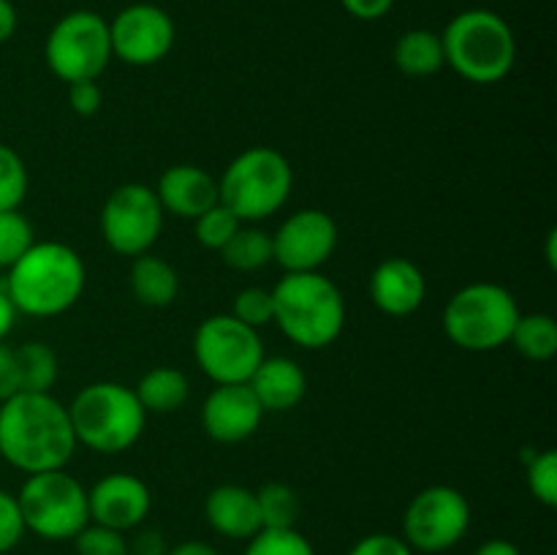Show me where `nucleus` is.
<instances>
[{"mask_svg": "<svg viewBox=\"0 0 557 555\" xmlns=\"http://www.w3.org/2000/svg\"><path fill=\"white\" fill-rule=\"evenodd\" d=\"M471 531V504L449 484H430L408 501L403 511V533L413 553L441 555L466 539Z\"/></svg>", "mask_w": 557, "mask_h": 555, "instance_id": "nucleus-11", "label": "nucleus"}, {"mask_svg": "<svg viewBox=\"0 0 557 555\" xmlns=\"http://www.w3.org/2000/svg\"><path fill=\"white\" fill-rule=\"evenodd\" d=\"M201 430L215 444H243L259 430L264 408L248 384H215L201 403Z\"/></svg>", "mask_w": 557, "mask_h": 555, "instance_id": "nucleus-16", "label": "nucleus"}, {"mask_svg": "<svg viewBox=\"0 0 557 555\" xmlns=\"http://www.w3.org/2000/svg\"><path fill=\"white\" fill-rule=\"evenodd\" d=\"M555 245H557V232L553 229V232L547 234V261H549V267H557V256H555Z\"/></svg>", "mask_w": 557, "mask_h": 555, "instance_id": "nucleus-45", "label": "nucleus"}, {"mask_svg": "<svg viewBox=\"0 0 557 555\" xmlns=\"http://www.w3.org/2000/svg\"><path fill=\"white\" fill-rule=\"evenodd\" d=\"M446 65L473 85H498L517 63L509 22L490 9H466L441 33Z\"/></svg>", "mask_w": 557, "mask_h": 555, "instance_id": "nucleus-4", "label": "nucleus"}, {"mask_svg": "<svg viewBox=\"0 0 557 555\" xmlns=\"http://www.w3.org/2000/svg\"><path fill=\"white\" fill-rule=\"evenodd\" d=\"M16 25H20V16H16L14 3L11 0H0V44H5L14 36Z\"/></svg>", "mask_w": 557, "mask_h": 555, "instance_id": "nucleus-42", "label": "nucleus"}, {"mask_svg": "<svg viewBox=\"0 0 557 555\" xmlns=\"http://www.w3.org/2000/svg\"><path fill=\"white\" fill-rule=\"evenodd\" d=\"M71 542L76 555H128V536L98 522H87Z\"/></svg>", "mask_w": 557, "mask_h": 555, "instance_id": "nucleus-33", "label": "nucleus"}, {"mask_svg": "<svg viewBox=\"0 0 557 555\" xmlns=\"http://www.w3.org/2000/svg\"><path fill=\"white\" fill-rule=\"evenodd\" d=\"M174 38H177L174 20L156 3H131L109 22L112 58L134 69L161 63L172 52Z\"/></svg>", "mask_w": 557, "mask_h": 555, "instance_id": "nucleus-13", "label": "nucleus"}, {"mask_svg": "<svg viewBox=\"0 0 557 555\" xmlns=\"http://www.w3.org/2000/svg\"><path fill=\"white\" fill-rule=\"evenodd\" d=\"M234 319H239L243 324L261 330V326L272 324V316H275V305H272V288L264 286H248L234 297L232 308Z\"/></svg>", "mask_w": 557, "mask_h": 555, "instance_id": "nucleus-34", "label": "nucleus"}, {"mask_svg": "<svg viewBox=\"0 0 557 555\" xmlns=\"http://www.w3.org/2000/svg\"><path fill=\"white\" fill-rule=\"evenodd\" d=\"M16 316L20 313H16V308L11 305L9 294L0 288V343H5V337L11 335V330H14L16 324Z\"/></svg>", "mask_w": 557, "mask_h": 555, "instance_id": "nucleus-43", "label": "nucleus"}, {"mask_svg": "<svg viewBox=\"0 0 557 555\" xmlns=\"http://www.w3.org/2000/svg\"><path fill=\"white\" fill-rule=\"evenodd\" d=\"M87 267L71 245L44 239L33 243L5 270L3 292L16 313L33 319H54L74 308L85 294Z\"/></svg>", "mask_w": 557, "mask_h": 555, "instance_id": "nucleus-2", "label": "nucleus"}, {"mask_svg": "<svg viewBox=\"0 0 557 555\" xmlns=\"http://www.w3.org/2000/svg\"><path fill=\"white\" fill-rule=\"evenodd\" d=\"M343 9L359 22H375L386 16L395 5V0H341Z\"/></svg>", "mask_w": 557, "mask_h": 555, "instance_id": "nucleus-40", "label": "nucleus"}, {"mask_svg": "<svg viewBox=\"0 0 557 555\" xmlns=\"http://www.w3.org/2000/svg\"><path fill=\"white\" fill-rule=\"evenodd\" d=\"M346 555H417L397 533H368Z\"/></svg>", "mask_w": 557, "mask_h": 555, "instance_id": "nucleus-36", "label": "nucleus"}, {"mask_svg": "<svg viewBox=\"0 0 557 555\" xmlns=\"http://www.w3.org/2000/svg\"><path fill=\"white\" fill-rule=\"evenodd\" d=\"M76 446L98 455L128 452L145 435L147 411L131 386L117 381H92L82 386L69 406Z\"/></svg>", "mask_w": 557, "mask_h": 555, "instance_id": "nucleus-5", "label": "nucleus"}, {"mask_svg": "<svg viewBox=\"0 0 557 555\" xmlns=\"http://www.w3.org/2000/svg\"><path fill=\"white\" fill-rule=\"evenodd\" d=\"M243 555H315V547L297 528H261L245 542Z\"/></svg>", "mask_w": 557, "mask_h": 555, "instance_id": "nucleus-28", "label": "nucleus"}, {"mask_svg": "<svg viewBox=\"0 0 557 555\" xmlns=\"http://www.w3.org/2000/svg\"><path fill=\"white\" fill-rule=\"evenodd\" d=\"M264 357L259 330L232 313H215L196 326L194 359L215 384H248Z\"/></svg>", "mask_w": 557, "mask_h": 555, "instance_id": "nucleus-10", "label": "nucleus"}, {"mask_svg": "<svg viewBox=\"0 0 557 555\" xmlns=\"http://www.w3.org/2000/svg\"><path fill=\"white\" fill-rule=\"evenodd\" d=\"M103 103V90L98 87L96 79L90 82H74L69 85V107L71 112L79 114V118H92V114L101 112Z\"/></svg>", "mask_w": 557, "mask_h": 555, "instance_id": "nucleus-37", "label": "nucleus"}, {"mask_svg": "<svg viewBox=\"0 0 557 555\" xmlns=\"http://www.w3.org/2000/svg\"><path fill=\"white\" fill-rule=\"evenodd\" d=\"M163 212L156 188L145 183L117 185L101 207V237L117 256L150 254L163 232Z\"/></svg>", "mask_w": 557, "mask_h": 555, "instance_id": "nucleus-12", "label": "nucleus"}, {"mask_svg": "<svg viewBox=\"0 0 557 555\" xmlns=\"http://www.w3.org/2000/svg\"><path fill=\"white\" fill-rule=\"evenodd\" d=\"M520 319V305L506 286L476 281L451 294L444 308V332L457 348L471 354L498 351Z\"/></svg>", "mask_w": 557, "mask_h": 555, "instance_id": "nucleus-7", "label": "nucleus"}, {"mask_svg": "<svg viewBox=\"0 0 557 555\" xmlns=\"http://www.w3.org/2000/svg\"><path fill=\"white\" fill-rule=\"evenodd\" d=\"M239 226H243V221H239L228 207H223L221 201H218L215 207H210L207 212H201L194 221L196 239H199L201 248L207 250H221L223 245L234 237V232H237Z\"/></svg>", "mask_w": 557, "mask_h": 555, "instance_id": "nucleus-32", "label": "nucleus"}, {"mask_svg": "<svg viewBox=\"0 0 557 555\" xmlns=\"http://www.w3.org/2000/svg\"><path fill=\"white\" fill-rule=\"evenodd\" d=\"M156 196L161 201L163 212L185 221H196L201 212L215 207L221 201L218 194V177H212L207 169L196 163H174L158 177Z\"/></svg>", "mask_w": 557, "mask_h": 555, "instance_id": "nucleus-18", "label": "nucleus"}, {"mask_svg": "<svg viewBox=\"0 0 557 555\" xmlns=\"http://www.w3.org/2000/svg\"><path fill=\"white\" fill-rule=\"evenodd\" d=\"M25 522H22L16 495L9 490H0V555L11 553L25 536Z\"/></svg>", "mask_w": 557, "mask_h": 555, "instance_id": "nucleus-35", "label": "nucleus"}, {"mask_svg": "<svg viewBox=\"0 0 557 555\" xmlns=\"http://www.w3.org/2000/svg\"><path fill=\"white\" fill-rule=\"evenodd\" d=\"M392 58H395L397 71L406 76H413V79H424V76L438 74L446 65L441 33L424 30V27L406 30L397 38Z\"/></svg>", "mask_w": 557, "mask_h": 555, "instance_id": "nucleus-22", "label": "nucleus"}, {"mask_svg": "<svg viewBox=\"0 0 557 555\" xmlns=\"http://www.w3.org/2000/svg\"><path fill=\"white\" fill-rule=\"evenodd\" d=\"M27 533L44 542H71L90 522L87 488L65 468L30 473L16 493Z\"/></svg>", "mask_w": 557, "mask_h": 555, "instance_id": "nucleus-8", "label": "nucleus"}, {"mask_svg": "<svg viewBox=\"0 0 557 555\" xmlns=\"http://www.w3.org/2000/svg\"><path fill=\"white\" fill-rule=\"evenodd\" d=\"M223 264L237 272H259L272 264V234L253 223H243L221 250Z\"/></svg>", "mask_w": 557, "mask_h": 555, "instance_id": "nucleus-24", "label": "nucleus"}, {"mask_svg": "<svg viewBox=\"0 0 557 555\" xmlns=\"http://www.w3.org/2000/svg\"><path fill=\"white\" fill-rule=\"evenodd\" d=\"M248 386L264 414H286L305 400L308 375L292 357H264L256 373L250 375Z\"/></svg>", "mask_w": 557, "mask_h": 555, "instance_id": "nucleus-20", "label": "nucleus"}, {"mask_svg": "<svg viewBox=\"0 0 557 555\" xmlns=\"http://www.w3.org/2000/svg\"><path fill=\"white\" fill-rule=\"evenodd\" d=\"M131 292L145 308H169L180 294V275L161 256L141 254L131 264Z\"/></svg>", "mask_w": 557, "mask_h": 555, "instance_id": "nucleus-21", "label": "nucleus"}, {"mask_svg": "<svg viewBox=\"0 0 557 555\" xmlns=\"http://www.w3.org/2000/svg\"><path fill=\"white\" fill-rule=\"evenodd\" d=\"M275 321L299 348L319 351L332 346L346 326V297L321 272H286L272 288Z\"/></svg>", "mask_w": 557, "mask_h": 555, "instance_id": "nucleus-3", "label": "nucleus"}, {"mask_svg": "<svg viewBox=\"0 0 557 555\" xmlns=\"http://www.w3.org/2000/svg\"><path fill=\"white\" fill-rule=\"evenodd\" d=\"M525 484L533 498L547 509L557 506V452L536 449L525 455Z\"/></svg>", "mask_w": 557, "mask_h": 555, "instance_id": "nucleus-29", "label": "nucleus"}, {"mask_svg": "<svg viewBox=\"0 0 557 555\" xmlns=\"http://www.w3.org/2000/svg\"><path fill=\"white\" fill-rule=\"evenodd\" d=\"M428 297V278L406 256L384 259L370 275V299L386 316H411L422 308Z\"/></svg>", "mask_w": 557, "mask_h": 555, "instance_id": "nucleus-17", "label": "nucleus"}, {"mask_svg": "<svg viewBox=\"0 0 557 555\" xmlns=\"http://www.w3.org/2000/svg\"><path fill=\"white\" fill-rule=\"evenodd\" d=\"M16 392H20V375H16L14 348L0 343V403L9 400Z\"/></svg>", "mask_w": 557, "mask_h": 555, "instance_id": "nucleus-39", "label": "nucleus"}, {"mask_svg": "<svg viewBox=\"0 0 557 555\" xmlns=\"http://www.w3.org/2000/svg\"><path fill=\"white\" fill-rule=\"evenodd\" d=\"M473 555H522V550L509 539H487L473 550Z\"/></svg>", "mask_w": 557, "mask_h": 555, "instance_id": "nucleus-44", "label": "nucleus"}, {"mask_svg": "<svg viewBox=\"0 0 557 555\" xmlns=\"http://www.w3.org/2000/svg\"><path fill=\"white\" fill-rule=\"evenodd\" d=\"M20 392H52L60 375V359L52 346L41 341H27L14 348Z\"/></svg>", "mask_w": 557, "mask_h": 555, "instance_id": "nucleus-25", "label": "nucleus"}, {"mask_svg": "<svg viewBox=\"0 0 557 555\" xmlns=\"http://www.w3.org/2000/svg\"><path fill=\"white\" fill-rule=\"evenodd\" d=\"M166 555H221L210 542L205 539H185V542L169 544Z\"/></svg>", "mask_w": 557, "mask_h": 555, "instance_id": "nucleus-41", "label": "nucleus"}, {"mask_svg": "<svg viewBox=\"0 0 557 555\" xmlns=\"http://www.w3.org/2000/svg\"><path fill=\"white\" fill-rule=\"evenodd\" d=\"M509 343L531 362H549L557 354V321L549 313H520Z\"/></svg>", "mask_w": 557, "mask_h": 555, "instance_id": "nucleus-26", "label": "nucleus"}, {"mask_svg": "<svg viewBox=\"0 0 557 555\" xmlns=\"http://www.w3.org/2000/svg\"><path fill=\"white\" fill-rule=\"evenodd\" d=\"M205 520L218 536L234 539V542H248L261 531L259 501L256 490L245 484H218L205 498Z\"/></svg>", "mask_w": 557, "mask_h": 555, "instance_id": "nucleus-19", "label": "nucleus"}, {"mask_svg": "<svg viewBox=\"0 0 557 555\" xmlns=\"http://www.w3.org/2000/svg\"><path fill=\"white\" fill-rule=\"evenodd\" d=\"M134 392L147 414H174L188 403L190 381L183 370L161 365V368L147 370Z\"/></svg>", "mask_w": 557, "mask_h": 555, "instance_id": "nucleus-23", "label": "nucleus"}, {"mask_svg": "<svg viewBox=\"0 0 557 555\" xmlns=\"http://www.w3.org/2000/svg\"><path fill=\"white\" fill-rule=\"evenodd\" d=\"M294 169L275 147H248L218 177L221 205L243 223L267 221L288 201Z\"/></svg>", "mask_w": 557, "mask_h": 555, "instance_id": "nucleus-6", "label": "nucleus"}, {"mask_svg": "<svg viewBox=\"0 0 557 555\" xmlns=\"http://www.w3.org/2000/svg\"><path fill=\"white\" fill-rule=\"evenodd\" d=\"M44 60L65 85L98 79L112 60L109 22L96 11H69L47 33Z\"/></svg>", "mask_w": 557, "mask_h": 555, "instance_id": "nucleus-9", "label": "nucleus"}, {"mask_svg": "<svg viewBox=\"0 0 557 555\" xmlns=\"http://www.w3.org/2000/svg\"><path fill=\"white\" fill-rule=\"evenodd\" d=\"M256 501H259V515L264 528H297L302 504H299V495L292 484L267 482L264 488L256 490Z\"/></svg>", "mask_w": 557, "mask_h": 555, "instance_id": "nucleus-27", "label": "nucleus"}, {"mask_svg": "<svg viewBox=\"0 0 557 555\" xmlns=\"http://www.w3.org/2000/svg\"><path fill=\"white\" fill-rule=\"evenodd\" d=\"M76 452L69 406L52 392H16L0 403V457L22 473L58 471Z\"/></svg>", "mask_w": 557, "mask_h": 555, "instance_id": "nucleus-1", "label": "nucleus"}, {"mask_svg": "<svg viewBox=\"0 0 557 555\" xmlns=\"http://www.w3.org/2000/svg\"><path fill=\"white\" fill-rule=\"evenodd\" d=\"M27 166L20 152L9 145H0V210H20L27 196Z\"/></svg>", "mask_w": 557, "mask_h": 555, "instance_id": "nucleus-30", "label": "nucleus"}, {"mask_svg": "<svg viewBox=\"0 0 557 555\" xmlns=\"http://www.w3.org/2000/svg\"><path fill=\"white\" fill-rule=\"evenodd\" d=\"M33 243L30 221L20 210H0V270H9Z\"/></svg>", "mask_w": 557, "mask_h": 555, "instance_id": "nucleus-31", "label": "nucleus"}, {"mask_svg": "<svg viewBox=\"0 0 557 555\" xmlns=\"http://www.w3.org/2000/svg\"><path fill=\"white\" fill-rule=\"evenodd\" d=\"M337 223L330 212L305 207L292 212L272 234V261L283 272H321L337 248Z\"/></svg>", "mask_w": 557, "mask_h": 555, "instance_id": "nucleus-14", "label": "nucleus"}, {"mask_svg": "<svg viewBox=\"0 0 557 555\" xmlns=\"http://www.w3.org/2000/svg\"><path fill=\"white\" fill-rule=\"evenodd\" d=\"M169 542L163 531L150 526H139L131 531L128 539V555H166Z\"/></svg>", "mask_w": 557, "mask_h": 555, "instance_id": "nucleus-38", "label": "nucleus"}, {"mask_svg": "<svg viewBox=\"0 0 557 555\" xmlns=\"http://www.w3.org/2000/svg\"><path fill=\"white\" fill-rule=\"evenodd\" d=\"M90 522L131 533L145 526L152 509V493L136 473H109L87 490Z\"/></svg>", "mask_w": 557, "mask_h": 555, "instance_id": "nucleus-15", "label": "nucleus"}]
</instances>
